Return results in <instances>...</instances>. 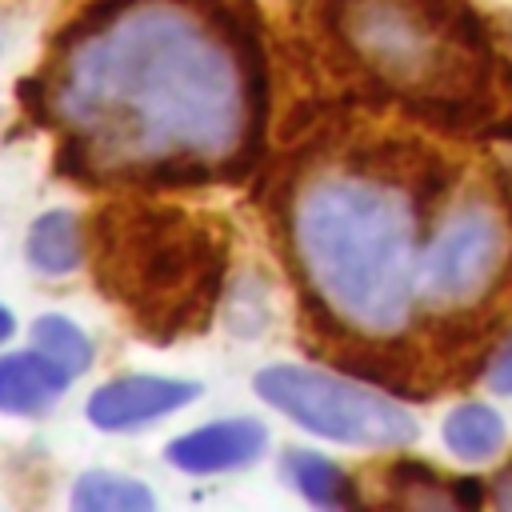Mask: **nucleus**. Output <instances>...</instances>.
I'll use <instances>...</instances> for the list:
<instances>
[{
  "mask_svg": "<svg viewBox=\"0 0 512 512\" xmlns=\"http://www.w3.org/2000/svg\"><path fill=\"white\" fill-rule=\"evenodd\" d=\"M28 264L40 276H68L80 268L84 260V236H80V220L68 208H52L40 212L28 228V244H24Z\"/></svg>",
  "mask_w": 512,
  "mask_h": 512,
  "instance_id": "9",
  "label": "nucleus"
},
{
  "mask_svg": "<svg viewBox=\"0 0 512 512\" xmlns=\"http://www.w3.org/2000/svg\"><path fill=\"white\" fill-rule=\"evenodd\" d=\"M12 332H16V320H12V312H8L4 304H0V344H4V340H8Z\"/></svg>",
  "mask_w": 512,
  "mask_h": 512,
  "instance_id": "16",
  "label": "nucleus"
},
{
  "mask_svg": "<svg viewBox=\"0 0 512 512\" xmlns=\"http://www.w3.org/2000/svg\"><path fill=\"white\" fill-rule=\"evenodd\" d=\"M488 388L500 396H512V336L496 348V356L488 364Z\"/></svg>",
  "mask_w": 512,
  "mask_h": 512,
  "instance_id": "14",
  "label": "nucleus"
},
{
  "mask_svg": "<svg viewBox=\"0 0 512 512\" xmlns=\"http://www.w3.org/2000/svg\"><path fill=\"white\" fill-rule=\"evenodd\" d=\"M32 348H40L68 376H80V372L92 368V340L60 312H48V316H40L32 324Z\"/></svg>",
  "mask_w": 512,
  "mask_h": 512,
  "instance_id": "13",
  "label": "nucleus"
},
{
  "mask_svg": "<svg viewBox=\"0 0 512 512\" xmlns=\"http://www.w3.org/2000/svg\"><path fill=\"white\" fill-rule=\"evenodd\" d=\"M288 248L316 308L364 340L400 336L420 308L424 196L396 172L344 160L288 200Z\"/></svg>",
  "mask_w": 512,
  "mask_h": 512,
  "instance_id": "2",
  "label": "nucleus"
},
{
  "mask_svg": "<svg viewBox=\"0 0 512 512\" xmlns=\"http://www.w3.org/2000/svg\"><path fill=\"white\" fill-rule=\"evenodd\" d=\"M68 372L52 364L40 348L28 352H4L0 356V412L8 416H44L64 392Z\"/></svg>",
  "mask_w": 512,
  "mask_h": 512,
  "instance_id": "8",
  "label": "nucleus"
},
{
  "mask_svg": "<svg viewBox=\"0 0 512 512\" xmlns=\"http://www.w3.org/2000/svg\"><path fill=\"white\" fill-rule=\"evenodd\" d=\"M336 32L372 76L424 100H452L476 48L468 12L448 0H336Z\"/></svg>",
  "mask_w": 512,
  "mask_h": 512,
  "instance_id": "3",
  "label": "nucleus"
},
{
  "mask_svg": "<svg viewBox=\"0 0 512 512\" xmlns=\"http://www.w3.org/2000/svg\"><path fill=\"white\" fill-rule=\"evenodd\" d=\"M200 396V384L172 380V376H116L100 384L88 400V420L104 432H136L144 424H156L160 416L192 404Z\"/></svg>",
  "mask_w": 512,
  "mask_h": 512,
  "instance_id": "6",
  "label": "nucleus"
},
{
  "mask_svg": "<svg viewBox=\"0 0 512 512\" xmlns=\"http://www.w3.org/2000/svg\"><path fill=\"white\" fill-rule=\"evenodd\" d=\"M492 500H496V508H508V512H512V460L496 472V480H492Z\"/></svg>",
  "mask_w": 512,
  "mask_h": 512,
  "instance_id": "15",
  "label": "nucleus"
},
{
  "mask_svg": "<svg viewBox=\"0 0 512 512\" xmlns=\"http://www.w3.org/2000/svg\"><path fill=\"white\" fill-rule=\"evenodd\" d=\"M252 384L264 404L324 440L352 448H404L416 440V420L404 404L336 372L312 364H272L260 368Z\"/></svg>",
  "mask_w": 512,
  "mask_h": 512,
  "instance_id": "4",
  "label": "nucleus"
},
{
  "mask_svg": "<svg viewBox=\"0 0 512 512\" xmlns=\"http://www.w3.org/2000/svg\"><path fill=\"white\" fill-rule=\"evenodd\" d=\"M264 448H268L264 424L252 420V416H236V420H216V424H204V428H192V432L176 436L164 456L180 472L212 476V472L248 468L252 460L264 456Z\"/></svg>",
  "mask_w": 512,
  "mask_h": 512,
  "instance_id": "7",
  "label": "nucleus"
},
{
  "mask_svg": "<svg viewBox=\"0 0 512 512\" xmlns=\"http://www.w3.org/2000/svg\"><path fill=\"white\" fill-rule=\"evenodd\" d=\"M156 500L144 484L116 472H84L72 484V508L80 512H148Z\"/></svg>",
  "mask_w": 512,
  "mask_h": 512,
  "instance_id": "12",
  "label": "nucleus"
},
{
  "mask_svg": "<svg viewBox=\"0 0 512 512\" xmlns=\"http://www.w3.org/2000/svg\"><path fill=\"white\" fill-rule=\"evenodd\" d=\"M280 480L316 508H348L356 500L344 468H336L328 456L308 452V448H288L280 456Z\"/></svg>",
  "mask_w": 512,
  "mask_h": 512,
  "instance_id": "10",
  "label": "nucleus"
},
{
  "mask_svg": "<svg viewBox=\"0 0 512 512\" xmlns=\"http://www.w3.org/2000/svg\"><path fill=\"white\" fill-rule=\"evenodd\" d=\"M444 444L452 456H460L468 464H484L504 444V420L492 404L464 400L444 416Z\"/></svg>",
  "mask_w": 512,
  "mask_h": 512,
  "instance_id": "11",
  "label": "nucleus"
},
{
  "mask_svg": "<svg viewBox=\"0 0 512 512\" xmlns=\"http://www.w3.org/2000/svg\"><path fill=\"white\" fill-rule=\"evenodd\" d=\"M508 264V224L484 200H460L420 252V300L436 308H468L484 300Z\"/></svg>",
  "mask_w": 512,
  "mask_h": 512,
  "instance_id": "5",
  "label": "nucleus"
},
{
  "mask_svg": "<svg viewBox=\"0 0 512 512\" xmlns=\"http://www.w3.org/2000/svg\"><path fill=\"white\" fill-rule=\"evenodd\" d=\"M236 32L192 0H112L64 36L44 80V112L84 172H232L260 132V64Z\"/></svg>",
  "mask_w": 512,
  "mask_h": 512,
  "instance_id": "1",
  "label": "nucleus"
}]
</instances>
